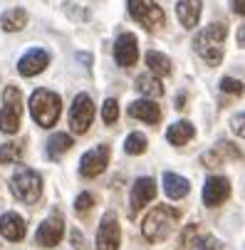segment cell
I'll use <instances>...</instances> for the list:
<instances>
[{
  "instance_id": "8fae6325",
  "label": "cell",
  "mask_w": 245,
  "mask_h": 250,
  "mask_svg": "<svg viewBox=\"0 0 245 250\" xmlns=\"http://www.w3.org/2000/svg\"><path fill=\"white\" fill-rule=\"evenodd\" d=\"M109 164V146L107 144H99L97 149H89L82 159H80V173L84 178H94L99 176Z\"/></svg>"
},
{
  "instance_id": "f546056e",
  "label": "cell",
  "mask_w": 245,
  "mask_h": 250,
  "mask_svg": "<svg viewBox=\"0 0 245 250\" xmlns=\"http://www.w3.org/2000/svg\"><path fill=\"white\" fill-rule=\"evenodd\" d=\"M92 206H94L92 193H80V196H77V201H75V210L80 213V216H87Z\"/></svg>"
},
{
  "instance_id": "7c38bea8",
  "label": "cell",
  "mask_w": 245,
  "mask_h": 250,
  "mask_svg": "<svg viewBox=\"0 0 245 250\" xmlns=\"http://www.w3.org/2000/svg\"><path fill=\"white\" fill-rule=\"evenodd\" d=\"M228 196H230V181L228 178L225 176H208V181L203 186V203L216 208V206L225 203Z\"/></svg>"
},
{
  "instance_id": "ac0fdd59",
  "label": "cell",
  "mask_w": 245,
  "mask_h": 250,
  "mask_svg": "<svg viewBox=\"0 0 245 250\" xmlns=\"http://www.w3.org/2000/svg\"><path fill=\"white\" fill-rule=\"evenodd\" d=\"M201 0H179L176 3V15L186 30H193L201 20Z\"/></svg>"
},
{
  "instance_id": "1f68e13d",
  "label": "cell",
  "mask_w": 245,
  "mask_h": 250,
  "mask_svg": "<svg viewBox=\"0 0 245 250\" xmlns=\"http://www.w3.org/2000/svg\"><path fill=\"white\" fill-rule=\"evenodd\" d=\"M243 122H245V117H243V112L233 119V131L238 134V136H243Z\"/></svg>"
},
{
  "instance_id": "7402d4cb",
  "label": "cell",
  "mask_w": 245,
  "mask_h": 250,
  "mask_svg": "<svg viewBox=\"0 0 245 250\" xmlns=\"http://www.w3.org/2000/svg\"><path fill=\"white\" fill-rule=\"evenodd\" d=\"M72 146H75L72 136L57 131V134H52V136L47 139V156H50V159H62Z\"/></svg>"
},
{
  "instance_id": "9c48e42d",
  "label": "cell",
  "mask_w": 245,
  "mask_h": 250,
  "mask_svg": "<svg viewBox=\"0 0 245 250\" xmlns=\"http://www.w3.org/2000/svg\"><path fill=\"white\" fill-rule=\"evenodd\" d=\"M119 218L114 210H107L97 230V250H119Z\"/></svg>"
},
{
  "instance_id": "ba28073f",
  "label": "cell",
  "mask_w": 245,
  "mask_h": 250,
  "mask_svg": "<svg viewBox=\"0 0 245 250\" xmlns=\"http://www.w3.org/2000/svg\"><path fill=\"white\" fill-rule=\"evenodd\" d=\"M92 119H94V104L89 94H77L72 102V109H69V126H72L75 134H87Z\"/></svg>"
},
{
  "instance_id": "52a82bcc",
  "label": "cell",
  "mask_w": 245,
  "mask_h": 250,
  "mask_svg": "<svg viewBox=\"0 0 245 250\" xmlns=\"http://www.w3.org/2000/svg\"><path fill=\"white\" fill-rule=\"evenodd\" d=\"M179 250H223V245L203 226L191 223V226L184 228V233L179 238Z\"/></svg>"
},
{
  "instance_id": "e0dca14e",
  "label": "cell",
  "mask_w": 245,
  "mask_h": 250,
  "mask_svg": "<svg viewBox=\"0 0 245 250\" xmlns=\"http://www.w3.org/2000/svg\"><path fill=\"white\" fill-rule=\"evenodd\" d=\"M0 233H3L10 243H20L25 238V218L18 213H5L0 218Z\"/></svg>"
},
{
  "instance_id": "e575fe53",
  "label": "cell",
  "mask_w": 245,
  "mask_h": 250,
  "mask_svg": "<svg viewBox=\"0 0 245 250\" xmlns=\"http://www.w3.org/2000/svg\"><path fill=\"white\" fill-rule=\"evenodd\" d=\"M238 42H240V47H245V30L243 27L238 30Z\"/></svg>"
},
{
  "instance_id": "2e32d148",
  "label": "cell",
  "mask_w": 245,
  "mask_h": 250,
  "mask_svg": "<svg viewBox=\"0 0 245 250\" xmlns=\"http://www.w3.org/2000/svg\"><path fill=\"white\" fill-rule=\"evenodd\" d=\"M223 159L240 161V159H243V151H240L235 144H230V141H221L213 151H208V154L201 156V164H203V166H221Z\"/></svg>"
},
{
  "instance_id": "d6986e66",
  "label": "cell",
  "mask_w": 245,
  "mask_h": 250,
  "mask_svg": "<svg viewBox=\"0 0 245 250\" xmlns=\"http://www.w3.org/2000/svg\"><path fill=\"white\" fill-rule=\"evenodd\" d=\"M129 114L134 119H142V122H149V124H156L161 119V109L156 106V102L151 99H139L129 106Z\"/></svg>"
},
{
  "instance_id": "44dd1931",
  "label": "cell",
  "mask_w": 245,
  "mask_h": 250,
  "mask_svg": "<svg viewBox=\"0 0 245 250\" xmlns=\"http://www.w3.org/2000/svg\"><path fill=\"white\" fill-rule=\"evenodd\" d=\"M196 136V126L191 122H176V124H171L168 131H166V139L171 141L173 146H184L188 144V141Z\"/></svg>"
},
{
  "instance_id": "7a4b0ae2",
  "label": "cell",
  "mask_w": 245,
  "mask_h": 250,
  "mask_svg": "<svg viewBox=\"0 0 245 250\" xmlns=\"http://www.w3.org/2000/svg\"><path fill=\"white\" fill-rule=\"evenodd\" d=\"M225 35H228V30H225V25H223V22H213V25L203 27V30L196 35L193 47H196V52H198L208 64H211V67L221 64V60H223Z\"/></svg>"
},
{
  "instance_id": "836d02e7",
  "label": "cell",
  "mask_w": 245,
  "mask_h": 250,
  "mask_svg": "<svg viewBox=\"0 0 245 250\" xmlns=\"http://www.w3.org/2000/svg\"><path fill=\"white\" fill-rule=\"evenodd\" d=\"M72 243H75V245H80V248H84V245H82V243H84V240H82V233H77V230H75V233H72Z\"/></svg>"
},
{
  "instance_id": "4dcf8cb0",
  "label": "cell",
  "mask_w": 245,
  "mask_h": 250,
  "mask_svg": "<svg viewBox=\"0 0 245 250\" xmlns=\"http://www.w3.org/2000/svg\"><path fill=\"white\" fill-rule=\"evenodd\" d=\"M221 89L225 92V94H243V82H238V80H233V77H225L223 82H221Z\"/></svg>"
},
{
  "instance_id": "5b68a950",
  "label": "cell",
  "mask_w": 245,
  "mask_h": 250,
  "mask_svg": "<svg viewBox=\"0 0 245 250\" xmlns=\"http://www.w3.org/2000/svg\"><path fill=\"white\" fill-rule=\"evenodd\" d=\"M126 8H129V15L149 32H156L166 22V15L156 5V0H129Z\"/></svg>"
},
{
  "instance_id": "5bb4252c",
  "label": "cell",
  "mask_w": 245,
  "mask_h": 250,
  "mask_svg": "<svg viewBox=\"0 0 245 250\" xmlns=\"http://www.w3.org/2000/svg\"><path fill=\"white\" fill-rule=\"evenodd\" d=\"M47 64H50V55H47L45 50H30L27 55L20 57L18 72H20L22 77H35V75H40Z\"/></svg>"
},
{
  "instance_id": "3957f363",
  "label": "cell",
  "mask_w": 245,
  "mask_h": 250,
  "mask_svg": "<svg viewBox=\"0 0 245 250\" xmlns=\"http://www.w3.org/2000/svg\"><path fill=\"white\" fill-rule=\"evenodd\" d=\"M60 112H62V99L60 94H55L52 89H38L32 92L30 97V114L32 119L38 122V126H55L57 119H60Z\"/></svg>"
},
{
  "instance_id": "8992f818",
  "label": "cell",
  "mask_w": 245,
  "mask_h": 250,
  "mask_svg": "<svg viewBox=\"0 0 245 250\" xmlns=\"http://www.w3.org/2000/svg\"><path fill=\"white\" fill-rule=\"evenodd\" d=\"M22 114V94L18 87H5L3 92V109H0V129L5 134H15L20 129Z\"/></svg>"
},
{
  "instance_id": "d6a6232c",
  "label": "cell",
  "mask_w": 245,
  "mask_h": 250,
  "mask_svg": "<svg viewBox=\"0 0 245 250\" xmlns=\"http://www.w3.org/2000/svg\"><path fill=\"white\" fill-rule=\"evenodd\" d=\"M233 10H235L238 15H243V13H245V0H233Z\"/></svg>"
},
{
  "instance_id": "ffe728a7",
  "label": "cell",
  "mask_w": 245,
  "mask_h": 250,
  "mask_svg": "<svg viewBox=\"0 0 245 250\" xmlns=\"http://www.w3.org/2000/svg\"><path fill=\"white\" fill-rule=\"evenodd\" d=\"M163 191H166V196H168V198L179 201V198H186V196H188V191H191V184L186 181L184 176L166 171V173H163Z\"/></svg>"
},
{
  "instance_id": "484cf974",
  "label": "cell",
  "mask_w": 245,
  "mask_h": 250,
  "mask_svg": "<svg viewBox=\"0 0 245 250\" xmlns=\"http://www.w3.org/2000/svg\"><path fill=\"white\" fill-rule=\"evenodd\" d=\"M124 151L126 154H131V156H136V154H144L146 151V136L144 134H129L126 136V141H124Z\"/></svg>"
},
{
  "instance_id": "9a60e30c",
  "label": "cell",
  "mask_w": 245,
  "mask_h": 250,
  "mask_svg": "<svg viewBox=\"0 0 245 250\" xmlns=\"http://www.w3.org/2000/svg\"><path fill=\"white\" fill-rule=\"evenodd\" d=\"M156 198V181L154 178H136V184L131 188V210H142L146 203H151Z\"/></svg>"
},
{
  "instance_id": "277c9868",
  "label": "cell",
  "mask_w": 245,
  "mask_h": 250,
  "mask_svg": "<svg viewBox=\"0 0 245 250\" xmlns=\"http://www.w3.org/2000/svg\"><path fill=\"white\" fill-rule=\"evenodd\" d=\"M13 193L22 203H38V198L42 196V176L32 168L20 166L13 173Z\"/></svg>"
},
{
  "instance_id": "f1b7e54d",
  "label": "cell",
  "mask_w": 245,
  "mask_h": 250,
  "mask_svg": "<svg viewBox=\"0 0 245 250\" xmlns=\"http://www.w3.org/2000/svg\"><path fill=\"white\" fill-rule=\"evenodd\" d=\"M117 117H119V104H117V99H107V102H104V106H102V119H104V124H114Z\"/></svg>"
},
{
  "instance_id": "6da1fadb",
  "label": "cell",
  "mask_w": 245,
  "mask_h": 250,
  "mask_svg": "<svg viewBox=\"0 0 245 250\" xmlns=\"http://www.w3.org/2000/svg\"><path fill=\"white\" fill-rule=\"evenodd\" d=\"M179 216H181L179 208L156 203V208L149 213V216L144 218V223H142V235H144L149 243H161V240H166V238L173 233V228H176Z\"/></svg>"
},
{
  "instance_id": "30bf717a",
  "label": "cell",
  "mask_w": 245,
  "mask_h": 250,
  "mask_svg": "<svg viewBox=\"0 0 245 250\" xmlns=\"http://www.w3.org/2000/svg\"><path fill=\"white\" fill-rule=\"evenodd\" d=\"M64 235V218L62 213H52L50 218L42 221V226L38 228V233H35V245H42V248H52L62 240Z\"/></svg>"
},
{
  "instance_id": "4316f807",
  "label": "cell",
  "mask_w": 245,
  "mask_h": 250,
  "mask_svg": "<svg viewBox=\"0 0 245 250\" xmlns=\"http://www.w3.org/2000/svg\"><path fill=\"white\" fill-rule=\"evenodd\" d=\"M62 10H64V15H67L69 20H75V22H87V20H89V10H87V8H82V5L64 3V5H62Z\"/></svg>"
},
{
  "instance_id": "cb8c5ba5",
  "label": "cell",
  "mask_w": 245,
  "mask_h": 250,
  "mask_svg": "<svg viewBox=\"0 0 245 250\" xmlns=\"http://www.w3.org/2000/svg\"><path fill=\"white\" fill-rule=\"evenodd\" d=\"M146 67L151 69V75H156V77H168L173 64H171V60L166 55L151 50V52H146Z\"/></svg>"
},
{
  "instance_id": "603a6c76",
  "label": "cell",
  "mask_w": 245,
  "mask_h": 250,
  "mask_svg": "<svg viewBox=\"0 0 245 250\" xmlns=\"http://www.w3.org/2000/svg\"><path fill=\"white\" fill-rule=\"evenodd\" d=\"M0 25H3L5 32H18L27 25V13L22 8H10L3 13V18H0Z\"/></svg>"
},
{
  "instance_id": "4fadbf2b",
  "label": "cell",
  "mask_w": 245,
  "mask_h": 250,
  "mask_svg": "<svg viewBox=\"0 0 245 250\" xmlns=\"http://www.w3.org/2000/svg\"><path fill=\"white\" fill-rule=\"evenodd\" d=\"M114 57L122 67H131L139 60V42L131 32H122L114 42Z\"/></svg>"
},
{
  "instance_id": "d4e9b609",
  "label": "cell",
  "mask_w": 245,
  "mask_h": 250,
  "mask_svg": "<svg viewBox=\"0 0 245 250\" xmlns=\"http://www.w3.org/2000/svg\"><path fill=\"white\" fill-rule=\"evenodd\" d=\"M136 89L142 92L144 97H161V94H163V87H161V82H159L154 75L136 77Z\"/></svg>"
},
{
  "instance_id": "83f0119b",
  "label": "cell",
  "mask_w": 245,
  "mask_h": 250,
  "mask_svg": "<svg viewBox=\"0 0 245 250\" xmlns=\"http://www.w3.org/2000/svg\"><path fill=\"white\" fill-rule=\"evenodd\" d=\"M22 156V149L18 146V144H3L0 146V164H13V161H18Z\"/></svg>"
}]
</instances>
